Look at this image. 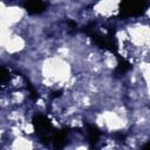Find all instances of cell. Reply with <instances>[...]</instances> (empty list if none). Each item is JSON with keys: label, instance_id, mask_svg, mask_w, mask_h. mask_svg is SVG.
<instances>
[{"label": "cell", "instance_id": "1", "mask_svg": "<svg viewBox=\"0 0 150 150\" xmlns=\"http://www.w3.org/2000/svg\"><path fill=\"white\" fill-rule=\"evenodd\" d=\"M33 125L40 141L46 145H50L53 142L55 129L53 128L49 120L43 115H35L33 117Z\"/></svg>", "mask_w": 150, "mask_h": 150}, {"label": "cell", "instance_id": "2", "mask_svg": "<svg viewBox=\"0 0 150 150\" xmlns=\"http://www.w3.org/2000/svg\"><path fill=\"white\" fill-rule=\"evenodd\" d=\"M148 7V0H122L120 4V18L142 15Z\"/></svg>", "mask_w": 150, "mask_h": 150}, {"label": "cell", "instance_id": "3", "mask_svg": "<svg viewBox=\"0 0 150 150\" xmlns=\"http://www.w3.org/2000/svg\"><path fill=\"white\" fill-rule=\"evenodd\" d=\"M23 7L29 14H40L46 8L42 0H25Z\"/></svg>", "mask_w": 150, "mask_h": 150}, {"label": "cell", "instance_id": "4", "mask_svg": "<svg viewBox=\"0 0 150 150\" xmlns=\"http://www.w3.org/2000/svg\"><path fill=\"white\" fill-rule=\"evenodd\" d=\"M87 130H88V139L91 144H95L98 138H100V131L94 125H88L87 127Z\"/></svg>", "mask_w": 150, "mask_h": 150}, {"label": "cell", "instance_id": "5", "mask_svg": "<svg viewBox=\"0 0 150 150\" xmlns=\"http://www.w3.org/2000/svg\"><path fill=\"white\" fill-rule=\"evenodd\" d=\"M130 68H131V64H130L128 61L122 60V61H120V62H118V66H117V68H116L115 73H116V74H118V75H122V74L127 73Z\"/></svg>", "mask_w": 150, "mask_h": 150}, {"label": "cell", "instance_id": "6", "mask_svg": "<svg viewBox=\"0 0 150 150\" xmlns=\"http://www.w3.org/2000/svg\"><path fill=\"white\" fill-rule=\"evenodd\" d=\"M9 80V73L6 68L0 66V83H6Z\"/></svg>", "mask_w": 150, "mask_h": 150}]
</instances>
